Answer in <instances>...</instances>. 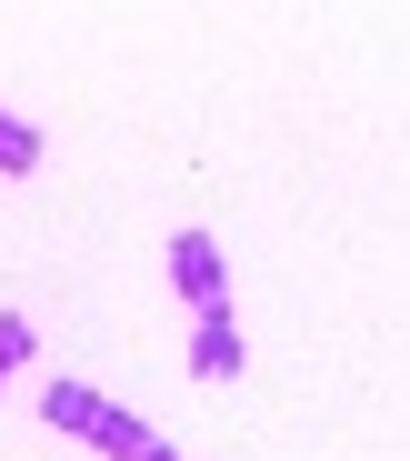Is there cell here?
Masks as SVG:
<instances>
[{
    "label": "cell",
    "instance_id": "6da1fadb",
    "mask_svg": "<svg viewBox=\"0 0 410 461\" xmlns=\"http://www.w3.org/2000/svg\"><path fill=\"white\" fill-rule=\"evenodd\" d=\"M40 421H50V431H70V441H91V451H111V461H150V451H160V431H150V421H130L120 402L80 392V381H50V392H40Z\"/></svg>",
    "mask_w": 410,
    "mask_h": 461
},
{
    "label": "cell",
    "instance_id": "7a4b0ae2",
    "mask_svg": "<svg viewBox=\"0 0 410 461\" xmlns=\"http://www.w3.org/2000/svg\"><path fill=\"white\" fill-rule=\"evenodd\" d=\"M171 281H181V301H191V321H201V312H230V291H220V241H210V230H181V241H171Z\"/></svg>",
    "mask_w": 410,
    "mask_h": 461
},
{
    "label": "cell",
    "instance_id": "3957f363",
    "mask_svg": "<svg viewBox=\"0 0 410 461\" xmlns=\"http://www.w3.org/2000/svg\"><path fill=\"white\" fill-rule=\"evenodd\" d=\"M191 371H201V381H230V371H240V321H230V312H201V321H191Z\"/></svg>",
    "mask_w": 410,
    "mask_h": 461
},
{
    "label": "cell",
    "instance_id": "277c9868",
    "mask_svg": "<svg viewBox=\"0 0 410 461\" xmlns=\"http://www.w3.org/2000/svg\"><path fill=\"white\" fill-rule=\"evenodd\" d=\"M0 171H11V181H21V171H40V131H31V121H11V111H0Z\"/></svg>",
    "mask_w": 410,
    "mask_h": 461
},
{
    "label": "cell",
    "instance_id": "5b68a950",
    "mask_svg": "<svg viewBox=\"0 0 410 461\" xmlns=\"http://www.w3.org/2000/svg\"><path fill=\"white\" fill-rule=\"evenodd\" d=\"M21 361H31V321H21V312H11V321H0V381H11V371H21Z\"/></svg>",
    "mask_w": 410,
    "mask_h": 461
}]
</instances>
